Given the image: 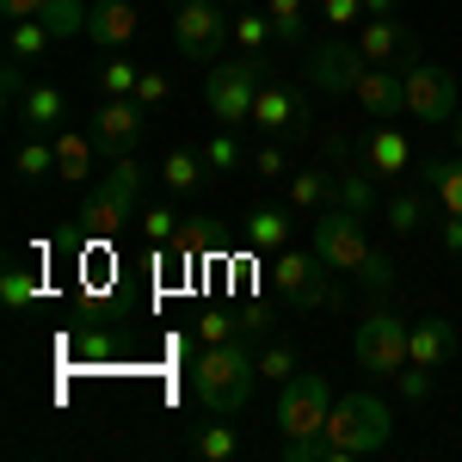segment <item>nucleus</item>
<instances>
[{"label": "nucleus", "instance_id": "obj_26", "mask_svg": "<svg viewBox=\"0 0 462 462\" xmlns=\"http://www.w3.org/2000/svg\"><path fill=\"white\" fill-rule=\"evenodd\" d=\"M204 179H210V167H204V148H198V154H191V148H173V154L161 161V185H167V191H198Z\"/></svg>", "mask_w": 462, "mask_h": 462}, {"label": "nucleus", "instance_id": "obj_30", "mask_svg": "<svg viewBox=\"0 0 462 462\" xmlns=\"http://www.w3.org/2000/svg\"><path fill=\"white\" fill-rule=\"evenodd\" d=\"M247 327H241V315L235 309H198V346H228V339H241Z\"/></svg>", "mask_w": 462, "mask_h": 462}, {"label": "nucleus", "instance_id": "obj_24", "mask_svg": "<svg viewBox=\"0 0 462 462\" xmlns=\"http://www.w3.org/2000/svg\"><path fill=\"white\" fill-rule=\"evenodd\" d=\"M272 43H278V32L265 19V6H235V50L241 56H272Z\"/></svg>", "mask_w": 462, "mask_h": 462}, {"label": "nucleus", "instance_id": "obj_13", "mask_svg": "<svg viewBox=\"0 0 462 462\" xmlns=\"http://www.w3.org/2000/svg\"><path fill=\"white\" fill-rule=\"evenodd\" d=\"M93 143H99V154L106 161H124V154H136L148 136V106L143 99H106V106L93 111Z\"/></svg>", "mask_w": 462, "mask_h": 462}, {"label": "nucleus", "instance_id": "obj_4", "mask_svg": "<svg viewBox=\"0 0 462 462\" xmlns=\"http://www.w3.org/2000/svg\"><path fill=\"white\" fill-rule=\"evenodd\" d=\"M272 80V56H235V62H210L204 74V106H210L216 130H241L253 124V99Z\"/></svg>", "mask_w": 462, "mask_h": 462}, {"label": "nucleus", "instance_id": "obj_14", "mask_svg": "<svg viewBox=\"0 0 462 462\" xmlns=\"http://www.w3.org/2000/svg\"><path fill=\"white\" fill-rule=\"evenodd\" d=\"M357 50H364V56H370V62H389V69H407V62H413V56H420V37L407 32V25H401V19H364V25H357Z\"/></svg>", "mask_w": 462, "mask_h": 462}, {"label": "nucleus", "instance_id": "obj_25", "mask_svg": "<svg viewBox=\"0 0 462 462\" xmlns=\"http://www.w3.org/2000/svg\"><path fill=\"white\" fill-rule=\"evenodd\" d=\"M50 43H56V32H50L43 19H19V25H13V37H6V62L32 69V62L43 56V50H50Z\"/></svg>", "mask_w": 462, "mask_h": 462}, {"label": "nucleus", "instance_id": "obj_39", "mask_svg": "<svg viewBox=\"0 0 462 462\" xmlns=\"http://www.w3.org/2000/svg\"><path fill=\"white\" fill-rule=\"evenodd\" d=\"M320 19H327L333 32H357L370 13H364V0H320Z\"/></svg>", "mask_w": 462, "mask_h": 462}, {"label": "nucleus", "instance_id": "obj_41", "mask_svg": "<svg viewBox=\"0 0 462 462\" xmlns=\"http://www.w3.org/2000/svg\"><path fill=\"white\" fill-rule=\"evenodd\" d=\"M247 167H253L259 179H284L290 161H284V148H278V143H265V148H253V161H247Z\"/></svg>", "mask_w": 462, "mask_h": 462}, {"label": "nucleus", "instance_id": "obj_45", "mask_svg": "<svg viewBox=\"0 0 462 462\" xmlns=\"http://www.w3.org/2000/svg\"><path fill=\"white\" fill-rule=\"evenodd\" d=\"M394 6H401V0H364V13H370V19H389Z\"/></svg>", "mask_w": 462, "mask_h": 462}, {"label": "nucleus", "instance_id": "obj_8", "mask_svg": "<svg viewBox=\"0 0 462 462\" xmlns=\"http://www.w3.org/2000/svg\"><path fill=\"white\" fill-rule=\"evenodd\" d=\"M401 117L413 124H450L457 117V74L431 56H413L401 69Z\"/></svg>", "mask_w": 462, "mask_h": 462}, {"label": "nucleus", "instance_id": "obj_46", "mask_svg": "<svg viewBox=\"0 0 462 462\" xmlns=\"http://www.w3.org/2000/svg\"><path fill=\"white\" fill-rule=\"evenodd\" d=\"M450 130H457V143H462V117H450Z\"/></svg>", "mask_w": 462, "mask_h": 462}, {"label": "nucleus", "instance_id": "obj_3", "mask_svg": "<svg viewBox=\"0 0 462 462\" xmlns=\"http://www.w3.org/2000/svg\"><path fill=\"white\" fill-rule=\"evenodd\" d=\"M253 383H259V357H253L241 339L204 346L198 364H191V394H198L210 413H222V420H235V413L253 401Z\"/></svg>", "mask_w": 462, "mask_h": 462}, {"label": "nucleus", "instance_id": "obj_32", "mask_svg": "<svg viewBox=\"0 0 462 462\" xmlns=\"http://www.w3.org/2000/svg\"><path fill=\"white\" fill-rule=\"evenodd\" d=\"M426 198L431 191H401V198H389V204H383V222H389L394 235H413V228L426 222Z\"/></svg>", "mask_w": 462, "mask_h": 462}, {"label": "nucleus", "instance_id": "obj_6", "mask_svg": "<svg viewBox=\"0 0 462 462\" xmlns=\"http://www.w3.org/2000/svg\"><path fill=\"white\" fill-rule=\"evenodd\" d=\"M143 161L136 154H124V161H111L106 179L99 185H87V210H80V222H87V235H117L136 210V198H143Z\"/></svg>", "mask_w": 462, "mask_h": 462}, {"label": "nucleus", "instance_id": "obj_22", "mask_svg": "<svg viewBox=\"0 0 462 462\" xmlns=\"http://www.w3.org/2000/svg\"><path fill=\"white\" fill-rule=\"evenodd\" d=\"M290 216L284 204H253L247 210V247L253 253H284L290 247Z\"/></svg>", "mask_w": 462, "mask_h": 462}, {"label": "nucleus", "instance_id": "obj_9", "mask_svg": "<svg viewBox=\"0 0 462 462\" xmlns=\"http://www.w3.org/2000/svg\"><path fill=\"white\" fill-rule=\"evenodd\" d=\"M450 352H457V327H450L444 315L407 320V370H401V394H407V401H426L431 376H438V364H450Z\"/></svg>", "mask_w": 462, "mask_h": 462}, {"label": "nucleus", "instance_id": "obj_1", "mask_svg": "<svg viewBox=\"0 0 462 462\" xmlns=\"http://www.w3.org/2000/svg\"><path fill=\"white\" fill-rule=\"evenodd\" d=\"M315 253L333 265V272H352V278H364L370 290H389L394 284V259L370 235H364V216L346 210L339 198L327 204V210L315 216Z\"/></svg>", "mask_w": 462, "mask_h": 462}, {"label": "nucleus", "instance_id": "obj_37", "mask_svg": "<svg viewBox=\"0 0 462 462\" xmlns=\"http://www.w3.org/2000/svg\"><path fill=\"white\" fill-rule=\"evenodd\" d=\"M143 235H148V247H167L179 235V210L173 204H148L143 210Z\"/></svg>", "mask_w": 462, "mask_h": 462}, {"label": "nucleus", "instance_id": "obj_17", "mask_svg": "<svg viewBox=\"0 0 462 462\" xmlns=\"http://www.w3.org/2000/svg\"><path fill=\"white\" fill-rule=\"evenodd\" d=\"M352 99H357V111H364V117H376V124L401 117V69L370 62V69H364V80L352 87Z\"/></svg>", "mask_w": 462, "mask_h": 462}, {"label": "nucleus", "instance_id": "obj_28", "mask_svg": "<svg viewBox=\"0 0 462 462\" xmlns=\"http://www.w3.org/2000/svg\"><path fill=\"white\" fill-rule=\"evenodd\" d=\"M37 296H43V278H37V272H25V265H6V272H0V309L19 315V309H32Z\"/></svg>", "mask_w": 462, "mask_h": 462}, {"label": "nucleus", "instance_id": "obj_15", "mask_svg": "<svg viewBox=\"0 0 462 462\" xmlns=\"http://www.w3.org/2000/svg\"><path fill=\"white\" fill-rule=\"evenodd\" d=\"M136 32H143V19H136L130 0H93V6H87V43L124 50V43H136Z\"/></svg>", "mask_w": 462, "mask_h": 462}, {"label": "nucleus", "instance_id": "obj_21", "mask_svg": "<svg viewBox=\"0 0 462 462\" xmlns=\"http://www.w3.org/2000/svg\"><path fill=\"white\" fill-rule=\"evenodd\" d=\"M93 161H99V143H93V130H62V136H56V179H69V185H87V179H93Z\"/></svg>", "mask_w": 462, "mask_h": 462}, {"label": "nucleus", "instance_id": "obj_23", "mask_svg": "<svg viewBox=\"0 0 462 462\" xmlns=\"http://www.w3.org/2000/svg\"><path fill=\"white\" fill-rule=\"evenodd\" d=\"M426 191H431V204L450 216V222H462V154L431 161V167H426Z\"/></svg>", "mask_w": 462, "mask_h": 462}, {"label": "nucleus", "instance_id": "obj_35", "mask_svg": "<svg viewBox=\"0 0 462 462\" xmlns=\"http://www.w3.org/2000/svg\"><path fill=\"white\" fill-rule=\"evenodd\" d=\"M43 25L56 37H80L87 32V0H50L43 6Z\"/></svg>", "mask_w": 462, "mask_h": 462}, {"label": "nucleus", "instance_id": "obj_2", "mask_svg": "<svg viewBox=\"0 0 462 462\" xmlns=\"http://www.w3.org/2000/svg\"><path fill=\"white\" fill-rule=\"evenodd\" d=\"M394 438V413L383 394H339L327 426H320V462H352L370 457Z\"/></svg>", "mask_w": 462, "mask_h": 462}, {"label": "nucleus", "instance_id": "obj_29", "mask_svg": "<svg viewBox=\"0 0 462 462\" xmlns=\"http://www.w3.org/2000/svg\"><path fill=\"white\" fill-rule=\"evenodd\" d=\"M259 6H265V19H272L278 43H296V37L309 32V0H259Z\"/></svg>", "mask_w": 462, "mask_h": 462}, {"label": "nucleus", "instance_id": "obj_7", "mask_svg": "<svg viewBox=\"0 0 462 462\" xmlns=\"http://www.w3.org/2000/svg\"><path fill=\"white\" fill-rule=\"evenodd\" d=\"M235 37V13L228 0H173V43L185 62H222V43Z\"/></svg>", "mask_w": 462, "mask_h": 462}, {"label": "nucleus", "instance_id": "obj_43", "mask_svg": "<svg viewBox=\"0 0 462 462\" xmlns=\"http://www.w3.org/2000/svg\"><path fill=\"white\" fill-rule=\"evenodd\" d=\"M438 235H444V253H462V222H450V216H438Z\"/></svg>", "mask_w": 462, "mask_h": 462}, {"label": "nucleus", "instance_id": "obj_12", "mask_svg": "<svg viewBox=\"0 0 462 462\" xmlns=\"http://www.w3.org/2000/svg\"><path fill=\"white\" fill-rule=\"evenodd\" d=\"M327 413H333V389H327V376L296 370L284 389H278V438H315V431L327 426Z\"/></svg>", "mask_w": 462, "mask_h": 462}, {"label": "nucleus", "instance_id": "obj_40", "mask_svg": "<svg viewBox=\"0 0 462 462\" xmlns=\"http://www.w3.org/2000/svg\"><path fill=\"white\" fill-rule=\"evenodd\" d=\"M259 376H272V383L284 389L290 376H296V352H290V346H265V352H259Z\"/></svg>", "mask_w": 462, "mask_h": 462}, {"label": "nucleus", "instance_id": "obj_20", "mask_svg": "<svg viewBox=\"0 0 462 462\" xmlns=\"http://www.w3.org/2000/svg\"><path fill=\"white\" fill-rule=\"evenodd\" d=\"M333 198H339V167H302L290 179V210L296 216H320Z\"/></svg>", "mask_w": 462, "mask_h": 462}, {"label": "nucleus", "instance_id": "obj_42", "mask_svg": "<svg viewBox=\"0 0 462 462\" xmlns=\"http://www.w3.org/2000/svg\"><path fill=\"white\" fill-rule=\"evenodd\" d=\"M43 6H50V0H0V13H6L13 25H19V19H43Z\"/></svg>", "mask_w": 462, "mask_h": 462}, {"label": "nucleus", "instance_id": "obj_5", "mask_svg": "<svg viewBox=\"0 0 462 462\" xmlns=\"http://www.w3.org/2000/svg\"><path fill=\"white\" fill-rule=\"evenodd\" d=\"M272 290L284 296L290 309H302V315H320V309H339V284H333V265L320 259L315 247H284L272 253Z\"/></svg>", "mask_w": 462, "mask_h": 462}, {"label": "nucleus", "instance_id": "obj_19", "mask_svg": "<svg viewBox=\"0 0 462 462\" xmlns=\"http://www.w3.org/2000/svg\"><path fill=\"white\" fill-rule=\"evenodd\" d=\"M69 117V93L62 87H50V80H32L25 87V99H19V124L32 130V136H43V130H56Z\"/></svg>", "mask_w": 462, "mask_h": 462}, {"label": "nucleus", "instance_id": "obj_44", "mask_svg": "<svg viewBox=\"0 0 462 462\" xmlns=\"http://www.w3.org/2000/svg\"><path fill=\"white\" fill-rule=\"evenodd\" d=\"M265 320H272V309H265V302H253V309H241V327H247V333H259Z\"/></svg>", "mask_w": 462, "mask_h": 462}, {"label": "nucleus", "instance_id": "obj_10", "mask_svg": "<svg viewBox=\"0 0 462 462\" xmlns=\"http://www.w3.org/2000/svg\"><path fill=\"white\" fill-rule=\"evenodd\" d=\"M352 357H357L364 376L401 383V370H407V320L389 315V309L364 315V320H357V333H352Z\"/></svg>", "mask_w": 462, "mask_h": 462}, {"label": "nucleus", "instance_id": "obj_36", "mask_svg": "<svg viewBox=\"0 0 462 462\" xmlns=\"http://www.w3.org/2000/svg\"><path fill=\"white\" fill-rule=\"evenodd\" d=\"M13 173H19V179H43V173H56V143H43V136H32V143L19 148Z\"/></svg>", "mask_w": 462, "mask_h": 462}, {"label": "nucleus", "instance_id": "obj_47", "mask_svg": "<svg viewBox=\"0 0 462 462\" xmlns=\"http://www.w3.org/2000/svg\"><path fill=\"white\" fill-rule=\"evenodd\" d=\"M235 6H241V0H235Z\"/></svg>", "mask_w": 462, "mask_h": 462}, {"label": "nucleus", "instance_id": "obj_18", "mask_svg": "<svg viewBox=\"0 0 462 462\" xmlns=\"http://www.w3.org/2000/svg\"><path fill=\"white\" fill-rule=\"evenodd\" d=\"M302 124V93L284 87V80H265L259 87V99H253V130H265V136H284Z\"/></svg>", "mask_w": 462, "mask_h": 462}, {"label": "nucleus", "instance_id": "obj_16", "mask_svg": "<svg viewBox=\"0 0 462 462\" xmlns=\"http://www.w3.org/2000/svg\"><path fill=\"white\" fill-rule=\"evenodd\" d=\"M357 161H364L370 179H401L407 167H413V143H407L394 124H376V130L364 136V154H357Z\"/></svg>", "mask_w": 462, "mask_h": 462}, {"label": "nucleus", "instance_id": "obj_11", "mask_svg": "<svg viewBox=\"0 0 462 462\" xmlns=\"http://www.w3.org/2000/svg\"><path fill=\"white\" fill-rule=\"evenodd\" d=\"M364 69H370V56H364V50H357V37H346V32L309 43V62H302L309 87H315V93H333V99H346L357 80H364Z\"/></svg>", "mask_w": 462, "mask_h": 462}, {"label": "nucleus", "instance_id": "obj_38", "mask_svg": "<svg viewBox=\"0 0 462 462\" xmlns=\"http://www.w3.org/2000/svg\"><path fill=\"white\" fill-rule=\"evenodd\" d=\"M136 99H143L148 111H167V106H173V80H167L161 69H143V80H136Z\"/></svg>", "mask_w": 462, "mask_h": 462}, {"label": "nucleus", "instance_id": "obj_33", "mask_svg": "<svg viewBox=\"0 0 462 462\" xmlns=\"http://www.w3.org/2000/svg\"><path fill=\"white\" fill-rule=\"evenodd\" d=\"M253 154L241 143H235V130H216L210 143H204V167H210V173H235V167H247Z\"/></svg>", "mask_w": 462, "mask_h": 462}, {"label": "nucleus", "instance_id": "obj_27", "mask_svg": "<svg viewBox=\"0 0 462 462\" xmlns=\"http://www.w3.org/2000/svg\"><path fill=\"white\" fill-rule=\"evenodd\" d=\"M198 457H204V462H235V457H241V431L216 413L210 426H198Z\"/></svg>", "mask_w": 462, "mask_h": 462}, {"label": "nucleus", "instance_id": "obj_34", "mask_svg": "<svg viewBox=\"0 0 462 462\" xmlns=\"http://www.w3.org/2000/svg\"><path fill=\"white\" fill-rule=\"evenodd\" d=\"M74 352H80V364H117V357H124V339L106 333V327H87V333L74 339Z\"/></svg>", "mask_w": 462, "mask_h": 462}, {"label": "nucleus", "instance_id": "obj_31", "mask_svg": "<svg viewBox=\"0 0 462 462\" xmlns=\"http://www.w3.org/2000/svg\"><path fill=\"white\" fill-rule=\"evenodd\" d=\"M136 80H143V69H136L130 56H117V50L99 62V87H106V99H136Z\"/></svg>", "mask_w": 462, "mask_h": 462}]
</instances>
